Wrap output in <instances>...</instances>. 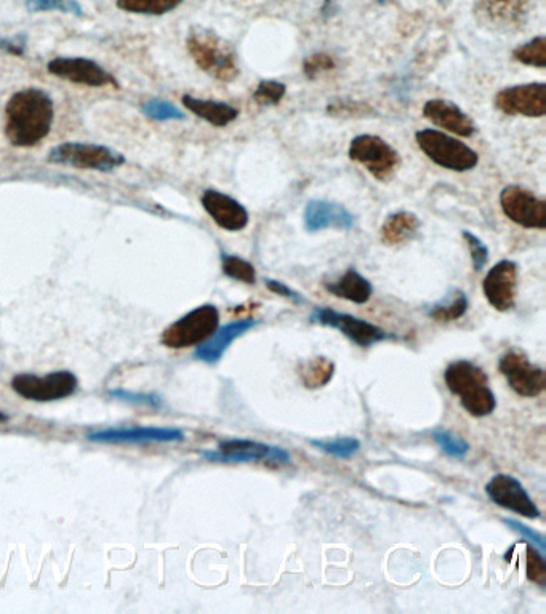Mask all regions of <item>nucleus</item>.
I'll return each mask as SVG.
<instances>
[{
    "label": "nucleus",
    "instance_id": "nucleus-1",
    "mask_svg": "<svg viewBox=\"0 0 546 614\" xmlns=\"http://www.w3.org/2000/svg\"><path fill=\"white\" fill-rule=\"evenodd\" d=\"M55 104L42 88H21L5 106V138L15 148H34L52 132Z\"/></svg>",
    "mask_w": 546,
    "mask_h": 614
},
{
    "label": "nucleus",
    "instance_id": "nucleus-2",
    "mask_svg": "<svg viewBox=\"0 0 546 614\" xmlns=\"http://www.w3.org/2000/svg\"><path fill=\"white\" fill-rule=\"evenodd\" d=\"M189 55L197 68L220 82H233L239 76L236 50L212 29L194 26L186 40Z\"/></svg>",
    "mask_w": 546,
    "mask_h": 614
},
{
    "label": "nucleus",
    "instance_id": "nucleus-3",
    "mask_svg": "<svg viewBox=\"0 0 546 614\" xmlns=\"http://www.w3.org/2000/svg\"><path fill=\"white\" fill-rule=\"evenodd\" d=\"M447 387L457 395L465 408L474 418H484L494 413L497 399L489 386L486 371L468 360L450 363L444 371Z\"/></svg>",
    "mask_w": 546,
    "mask_h": 614
},
{
    "label": "nucleus",
    "instance_id": "nucleus-4",
    "mask_svg": "<svg viewBox=\"0 0 546 614\" xmlns=\"http://www.w3.org/2000/svg\"><path fill=\"white\" fill-rule=\"evenodd\" d=\"M47 160L52 164L101 173L114 172L116 168L122 167L127 162L124 154L114 151L108 146L77 143V141L58 144L49 152Z\"/></svg>",
    "mask_w": 546,
    "mask_h": 614
},
{
    "label": "nucleus",
    "instance_id": "nucleus-5",
    "mask_svg": "<svg viewBox=\"0 0 546 614\" xmlns=\"http://www.w3.org/2000/svg\"><path fill=\"white\" fill-rule=\"evenodd\" d=\"M415 140L418 148L439 167L452 172H468L478 165L479 156L476 151L446 133L426 128L417 132Z\"/></svg>",
    "mask_w": 546,
    "mask_h": 614
},
{
    "label": "nucleus",
    "instance_id": "nucleus-6",
    "mask_svg": "<svg viewBox=\"0 0 546 614\" xmlns=\"http://www.w3.org/2000/svg\"><path fill=\"white\" fill-rule=\"evenodd\" d=\"M220 325V312L213 304H204L183 315L177 322L165 328L162 344L172 349L199 346Z\"/></svg>",
    "mask_w": 546,
    "mask_h": 614
},
{
    "label": "nucleus",
    "instance_id": "nucleus-7",
    "mask_svg": "<svg viewBox=\"0 0 546 614\" xmlns=\"http://www.w3.org/2000/svg\"><path fill=\"white\" fill-rule=\"evenodd\" d=\"M77 384L76 375L66 370L53 371L45 376L21 373L12 379V389L20 397L42 403L66 399L77 391Z\"/></svg>",
    "mask_w": 546,
    "mask_h": 614
},
{
    "label": "nucleus",
    "instance_id": "nucleus-8",
    "mask_svg": "<svg viewBox=\"0 0 546 614\" xmlns=\"http://www.w3.org/2000/svg\"><path fill=\"white\" fill-rule=\"evenodd\" d=\"M210 463H266L289 464L290 455L284 448L245 439H229L218 443L217 450L202 451Z\"/></svg>",
    "mask_w": 546,
    "mask_h": 614
},
{
    "label": "nucleus",
    "instance_id": "nucleus-9",
    "mask_svg": "<svg viewBox=\"0 0 546 614\" xmlns=\"http://www.w3.org/2000/svg\"><path fill=\"white\" fill-rule=\"evenodd\" d=\"M350 159L361 164L378 181L391 178L401 164L398 151L375 135L356 136L350 144Z\"/></svg>",
    "mask_w": 546,
    "mask_h": 614
},
{
    "label": "nucleus",
    "instance_id": "nucleus-10",
    "mask_svg": "<svg viewBox=\"0 0 546 614\" xmlns=\"http://www.w3.org/2000/svg\"><path fill=\"white\" fill-rule=\"evenodd\" d=\"M532 4L534 0H474V15L495 31H519L529 20Z\"/></svg>",
    "mask_w": 546,
    "mask_h": 614
},
{
    "label": "nucleus",
    "instance_id": "nucleus-11",
    "mask_svg": "<svg viewBox=\"0 0 546 614\" xmlns=\"http://www.w3.org/2000/svg\"><path fill=\"white\" fill-rule=\"evenodd\" d=\"M310 322L335 328V330L343 333L346 338L351 339L354 344L361 347H369L391 338V335H388L383 328L377 327L374 323L358 319V317L345 314V312L334 311L329 307H316L313 314L310 315Z\"/></svg>",
    "mask_w": 546,
    "mask_h": 614
},
{
    "label": "nucleus",
    "instance_id": "nucleus-12",
    "mask_svg": "<svg viewBox=\"0 0 546 614\" xmlns=\"http://www.w3.org/2000/svg\"><path fill=\"white\" fill-rule=\"evenodd\" d=\"M47 71L58 79L90 88L119 87L116 77L97 61L77 56H60L49 61Z\"/></svg>",
    "mask_w": 546,
    "mask_h": 614
},
{
    "label": "nucleus",
    "instance_id": "nucleus-13",
    "mask_svg": "<svg viewBox=\"0 0 546 614\" xmlns=\"http://www.w3.org/2000/svg\"><path fill=\"white\" fill-rule=\"evenodd\" d=\"M503 213L522 228H546V202L521 186H508L500 194Z\"/></svg>",
    "mask_w": 546,
    "mask_h": 614
},
{
    "label": "nucleus",
    "instance_id": "nucleus-14",
    "mask_svg": "<svg viewBox=\"0 0 546 614\" xmlns=\"http://www.w3.org/2000/svg\"><path fill=\"white\" fill-rule=\"evenodd\" d=\"M498 370L502 371L511 389L521 397L534 399L545 391V370L532 365L522 352H506L498 362Z\"/></svg>",
    "mask_w": 546,
    "mask_h": 614
},
{
    "label": "nucleus",
    "instance_id": "nucleus-15",
    "mask_svg": "<svg viewBox=\"0 0 546 614\" xmlns=\"http://www.w3.org/2000/svg\"><path fill=\"white\" fill-rule=\"evenodd\" d=\"M87 439L106 445H148V443L183 442L185 432L177 427H111L90 432Z\"/></svg>",
    "mask_w": 546,
    "mask_h": 614
},
{
    "label": "nucleus",
    "instance_id": "nucleus-16",
    "mask_svg": "<svg viewBox=\"0 0 546 614\" xmlns=\"http://www.w3.org/2000/svg\"><path fill=\"white\" fill-rule=\"evenodd\" d=\"M495 108L506 116L543 117L546 114V85L540 82L503 88L495 96Z\"/></svg>",
    "mask_w": 546,
    "mask_h": 614
},
{
    "label": "nucleus",
    "instance_id": "nucleus-17",
    "mask_svg": "<svg viewBox=\"0 0 546 614\" xmlns=\"http://www.w3.org/2000/svg\"><path fill=\"white\" fill-rule=\"evenodd\" d=\"M486 495L492 503L526 519H538L540 509L524 490L521 482L511 475L498 474L486 485Z\"/></svg>",
    "mask_w": 546,
    "mask_h": 614
},
{
    "label": "nucleus",
    "instance_id": "nucleus-18",
    "mask_svg": "<svg viewBox=\"0 0 546 614\" xmlns=\"http://www.w3.org/2000/svg\"><path fill=\"white\" fill-rule=\"evenodd\" d=\"M484 295L490 306L500 312L510 311L516 303L518 292V266L510 260H503L495 264L494 268L487 272L486 279L482 282Z\"/></svg>",
    "mask_w": 546,
    "mask_h": 614
},
{
    "label": "nucleus",
    "instance_id": "nucleus-19",
    "mask_svg": "<svg viewBox=\"0 0 546 614\" xmlns=\"http://www.w3.org/2000/svg\"><path fill=\"white\" fill-rule=\"evenodd\" d=\"M201 202L205 212L225 231H242L249 224V213L244 205L223 192L209 189L202 194Z\"/></svg>",
    "mask_w": 546,
    "mask_h": 614
},
{
    "label": "nucleus",
    "instance_id": "nucleus-20",
    "mask_svg": "<svg viewBox=\"0 0 546 614\" xmlns=\"http://www.w3.org/2000/svg\"><path fill=\"white\" fill-rule=\"evenodd\" d=\"M255 325H257L255 320L244 319L226 323L223 327L217 328L209 338L205 339L204 343L197 346L196 351H194V359L210 363V365L220 362L223 354L228 351V347L231 346L239 336L252 330Z\"/></svg>",
    "mask_w": 546,
    "mask_h": 614
},
{
    "label": "nucleus",
    "instance_id": "nucleus-21",
    "mask_svg": "<svg viewBox=\"0 0 546 614\" xmlns=\"http://www.w3.org/2000/svg\"><path fill=\"white\" fill-rule=\"evenodd\" d=\"M423 116L431 120L434 125L454 135L463 136V138H470L478 130L473 119L458 108L457 104L450 103V101H426L423 106Z\"/></svg>",
    "mask_w": 546,
    "mask_h": 614
},
{
    "label": "nucleus",
    "instance_id": "nucleus-22",
    "mask_svg": "<svg viewBox=\"0 0 546 614\" xmlns=\"http://www.w3.org/2000/svg\"><path fill=\"white\" fill-rule=\"evenodd\" d=\"M306 229L310 232L322 229H351L354 216L342 205L327 200H311L305 210Z\"/></svg>",
    "mask_w": 546,
    "mask_h": 614
},
{
    "label": "nucleus",
    "instance_id": "nucleus-23",
    "mask_svg": "<svg viewBox=\"0 0 546 614\" xmlns=\"http://www.w3.org/2000/svg\"><path fill=\"white\" fill-rule=\"evenodd\" d=\"M181 101L189 112H193L194 116L215 127H226V125L233 124L239 116V111L234 106L221 103V101L201 100L191 95L183 96Z\"/></svg>",
    "mask_w": 546,
    "mask_h": 614
},
{
    "label": "nucleus",
    "instance_id": "nucleus-24",
    "mask_svg": "<svg viewBox=\"0 0 546 614\" xmlns=\"http://www.w3.org/2000/svg\"><path fill=\"white\" fill-rule=\"evenodd\" d=\"M420 226L422 224L415 213L402 210L386 218L380 234L386 245L396 247V245L407 244L409 240L414 239Z\"/></svg>",
    "mask_w": 546,
    "mask_h": 614
},
{
    "label": "nucleus",
    "instance_id": "nucleus-25",
    "mask_svg": "<svg viewBox=\"0 0 546 614\" xmlns=\"http://www.w3.org/2000/svg\"><path fill=\"white\" fill-rule=\"evenodd\" d=\"M326 290L337 298H343V300L356 304L367 303L374 292L369 280L354 269L346 271L337 282L326 284Z\"/></svg>",
    "mask_w": 546,
    "mask_h": 614
},
{
    "label": "nucleus",
    "instance_id": "nucleus-26",
    "mask_svg": "<svg viewBox=\"0 0 546 614\" xmlns=\"http://www.w3.org/2000/svg\"><path fill=\"white\" fill-rule=\"evenodd\" d=\"M335 365L327 357L305 360L298 368V375L306 389H321L332 381Z\"/></svg>",
    "mask_w": 546,
    "mask_h": 614
},
{
    "label": "nucleus",
    "instance_id": "nucleus-27",
    "mask_svg": "<svg viewBox=\"0 0 546 614\" xmlns=\"http://www.w3.org/2000/svg\"><path fill=\"white\" fill-rule=\"evenodd\" d=\"M468 307H470V303H468L465 293L462 290H452L441 301L430 307L428 315L436 322H455V320L462 319L468 311Z\"/></svg>",
    "mask_w": 546,
    "mask_h": 614
},
{
    "label": "nucleus",
    "instance_id": "nucleus-28",
    "mask_svg": "<svg viewBox=\"0 0 546 614\" xmlns=\"http://www.w3.org/2000/svg\"><path fill=\"white\" fill-rule=\"evenodd\" d=\"M185 0H116L117 8L133 15L162 16L177 10Z\"/></svg>",
    "mask_w": 546,
    "mask_h": 614
},
{
    "label": "nucleus",
    "instance_id": "nucleus-29",
    "mask_svg": "<svg viewBox=\"0 0 546 614\" xmlns=\"http://www.w3.org/2000/svg\"><path fill=\"white\" fill-rule=\"evenodd\" d=\"M514 60L526 66L534 68H545L546 66V40L543 36L529 40L527 44L521 45L513 52Z\"/></svg>",
    "mask_w": 546,
    "mask_h": 614
},
{
    "label": "nucleus",
    "instance_id": "nucleus-30",
    "mask_svg": "<svg viewBox=\"0 0 546 614\" xmlns=\"http://www.w3.org/2000/svg\"><path fill=\"white\" fill-rule=\"evenodd\" d=\"M221 266H223V274L229 279L244 282V284H255L257 280V272L249 261L242 260L239 256L221 255Z\"/></svg>",
    "mask_w": 546,
    "mask_h": 614
},
{
    "label": "nucleus",
    "instance_id": "nucleus-31",
    "mask_svg": "<svg viewBox=\"0 0 546 614\" xmlns=\"http://www.w3.org/2000/svg\"><path fill=\"white\" fill-rule=\"evenodd\" d=\"M313 447L319 448L327 455L335 456L338 459H350L358 453L361 442L353 437H338L334 440H310Z\"/></svg>",
    "mask_w": 546,
    "mask_h": 614
},
{
    "label": "nucleus",
    "instance_id": "nucleus-32",
    "mask_svg": "<svg viewBox=\"0 0 546 614\" xmlns=\"http://www.w3.org/2000/svg\"><path fill=\"white\" fill-rule=\"evenodd\" d=\"M28 12H61L69 15L82 16L84 8L77 0H26Z\"/></svg>",
    "mask_w": 546,
    "mask_h": 614
},
{
    "label": "nucleus",
    "instance_id": "nucleus-33",
    "mask_svg": "<svg viewBox=\"0 0 546 614\" xmlns=\"http://www.w3.org/2000/svg\"><path fill=\"white\" fill-rule=\"evenodd\" d=\"M433 439L450 458L465 459L468 451H470V443L455 435L454 432L442 431V429L441 431H434Z\"/></svg>",
    "mask_w": 546,
    "mask_h": 614
},
{
    "label": "nucleus",
    "instance_id": "nucleus-34",
    "mask_svg": "<svg viewBox=\"0 0 546 614\" xmlns=\"http://www.w3.org/2000/svg\"><path fill=\"white\" fill-rule=\"evenodd\" d=\"M143 112L149 119L159 120V122H169V120H185V114L175 106L164 100H151L143 104Z\"/></svg>",
    "mask_w": 546,
    "mask_h": 614
},
{
    "label": "nucleus",
    "instance_id": "nucleus-35",
    "mask_svg": "<svg viewBox=\"0 0 546 614\" xmlns=\"http://www.w3.org/2000/svg\"><path fill=\"white\" fill-rule=\"evenodd\" d=\"M286 90V85L281 84L278 80H263L253 93V100L261 106H273L284 98Z\"/></svg>",
    "mask_w": 546,
    "mask_h": 614
},
{
    "label": "nucleus",
    "instance_id": "nucleus-36",
    "mask_svg": "<svg viewBox=\"0 0 546 614\" xmlns=\"http://www.w3.org/2000/svg\"><path fill=\"white\" fill-rule=\"evenodd\" d=\"M527 578L540 587L546 586L545 555L540 554L534 546L527 547Z\"/></svg>",
    "mask_w": 546,
    "mask_h": 614
},
{
    "label": "nucleus",
    "instance_id": "nucleus-37",
    "mask_svg": "<svg viewBox=\"0 0 546 614\" xmlns=\"http://www.w3.org/2000/svg\"><path fill=\"white\" fill-rule=\"evenodd\" d=\"M109 395L113 399L122 400V402L130 403V405H141V407L151 408H159L162 405L161 397L154 394H138V392L116 389V391H109Z\"/></svg>",
    "mask_w": 546,
    "mask_h": 614
},
{
    "label": "nucleus",
    "instance_id": "nucleus-38",
    "mask_svg": "<svg viewBox=\"0 0 546 614\" xmlns=\"http://www.w3.org/2000/svg\"><path fill=\"white\" fill-rule=\"evenodd\" d=\"M463 239L470 248L474 271L481 272L486 266L487 260H489V250H487L486 244L468 231H463Z\"/></svg>",
    "mask_w": 546,
    "mask_h": 614
},
{
    "label": "nucleus",
    "instance_id": "nucleus-39",
    "mask_svg": "<svg viewBox=\"0 0 546 614\" xmlns=\"http://www.w3.org/2000/svg\"><path fill=\"white\" fill-rule=\"evenodd\" d=\"M503 523H505L506 527L511 528V530L516 531L518 535H521V538L529 541L532 546L537 549L540 554L545 555L546 552V544L545 538H543L540 533L532 530V528L526 527L524 523L518 522V520L513 519H503Z\"/></svg>",
    "mask_w": 546,
    "mask_h": 614
},
{
    "label": "nucleus",
    "instance_id": "nucleus-40",
    "mask_svg": "<svg viewBox=\"0 0 546 614\" xmlns=\"http://www.w3.org/2000/svg\"><path fill=\"white\" fill-rule=\"evenodd\" d=\"M334 68V58L327 55V53H316V55H311L310 58L305 61V64H303V71H305L308 77L319 76L321 72H327Z\"/></svg>",
    "mask_w": 546,
    "mask_h": 614
},
{
    "label": "nucleus",
    "instance_id": "nucleus-41",
    "mask_svg": "<svg viewBox=\"0 0 546 614\" xmlns=\"http://www.w3.org/2000/svg\"><path fill=\"white\" fill-rule=\"evenodd\" d=\"M28 37L25 34H18L13 37H0V50L10 53V55H25Z\"/></svg>",
    "mask_w": 546,
    "mask_h": 614
},
{
    "label": "nucleus",
    "instance_id": "nucleus-42",
    "mask_svg": "<svg viewBox=\"0 0 546 614\" xmlns=\"http://www.w3.org/2000/svg\"><path fill=\"white\" fill-rule=\"evenodd\" d=\"M266 287L276 295L284 296L287 300L294 301L295 304H305L306 300L300 293L295 292L292 288L287 287L286 284H282L279 280L266 279Z\"/></svg>",
    "mask_w": 546,
    "mask_h": 614
},
{
    "label": "nucleus",
    "instance_id": "nucleus-43",
    "mask_svg": "<svg viewBox=\"0 0 546 614\" xmlns=\"http://www.w3.org/2000/svg\"><path fill=\"white\" fill-rule=\"evenodd\" d=\"M5 419H7V416L2 415V413H0V421H5Z\"/></svg>",
    "mask_w": 546,
    "mask_h": 614
}]
</instances>
